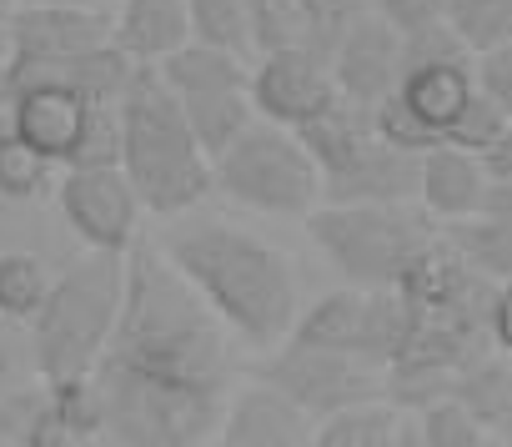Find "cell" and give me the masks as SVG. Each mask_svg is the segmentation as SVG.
<instances>
[{
  "label": "cell",
  "mask_w": 512,
  "mask_h": 447,
  "mask_svg": "<svg viewBox=\"0 0 512 447\" xmlns=\"http://www.w3.org/2000/svg\"><path fill=\"white\" fill-rule=\"evenodd\" d=\"M16 6H21V0H0V46H6V26H11Z\"/></svg>",
  "instance_id": "obj_35"
},
{
  "label": "cell",
  "mask_w": 512,
  "mask_h": 447,
  "mask_svg": "<svg viewBox=\"0 0 512 447\" xmlns=\"http://www.w3.org/2000/svg\"><path fill=\"white\" fill-rule=\"evenodd\" d=\"M51 267L36 257V252H16L6 247L0 252V317L6 322H31L41 312V302L51 297Z\"/></svg>",
  "instance_id": "obj_21"
},
{
  "label": "cell",
  "mask_w": 512,
  "mask_h": 447,
  "mask_svg": "<svg viewBox=\"0 0 512 447\" xmlns=\"http://www.w3.org/2000/svg\"><path fill=\"white\" fill-rule=\"evenodd\" d=\"M372 11L392 26V31H422L432 21H447V0H372Z\"/></svg>",
  "instance_id": "obj_31"
},
{
  "label": "cell",
  "mask_w": 512,
  "mask_h": 447,
  "mask_svg": "<svg viewBox=\"0 0 512 447\" xmlns=\"http://www.w3.org/2000/svg\"><path fill=\"white\" fill-rule=\"evenodd\" d=\"M412 432H417V447H487L492 442V432L452 392L412 412Z\"/></svg>",
  "instance_id": "obj_23"
},
{
  "label": "cell",
  "mask_w": 512,
  "mask_h": 447,
  "mask_svg": "<svg viewBox=\"0 0 512 447\" xmlns=\"http://www.w3.org/2000/svg\"><path fill=\"white\" fill-rule=\"evenodd\" d=\"M297 6L307 11V26H312V46L332 61V46H337V36L357 21V16H367L372 11V0H297Z\"/></svg>",
  "instance_id": "obj_29"
},
{
  "label": "cell",
  "mask_w": 512,
  "mask_h": 447,
  "mask_svg": "<svg viewBox=\"0 0 512 447\" xmlns=\"http://www.w3.org/2000/svg\"><path fill=\"white\" fill-rule=\"evenodd\" d=\"M472 76H477V91L497 101V111L512 121V41L492 46V51H477L472 56Z\"/></svg>",
  "instance_id": "obj_30"
},
{
  "label": "cell",
  "mask_w": 512,
  "mask_h": 447,
  "mask_svg": "<svg viewBox=\"0 0 512 447\" xmlns=\"http://www.w3.org/2000/svg\"><path fill=\"white\" fill-rule=\"evenodd\" d=\"M186 21H191V41L256 61V41H251V21L241 0H186Z\"/></svg>",
  "instance_id": "obj_22"
},
{
  "label": "cell",
  "mask_w": 512,
  "mask_h": 447,
  "mask_svg": "<svg viewBox=\"0 0 512 447\" xmlns=\"http://www.w3.org/2000/svg\"><path fill=\"white\" fill-rule=\"evenodd\" d=\"M11 81V66H6V51H0V86H6Z\"/></svg>",
  "instance_id": "obj_36"
},
{
  "label": "cell",
  "mask_w": 512,
  "mask_h": 447,
  "mask_svg": "<svg viewBox=\"0 0 512 447\" xmlns=\"http://www.w3.org/2000/svg\"><path fill=\"white\" fill-rule=\"evenodd\" d=\"M186 41H191L186 0H116V11H111V46L126 51L136 66H161Z\"/></svg>",
  "instance_id": "obj_16"
},
{
  "label": "cell",
  "mask_w": 512,
  "mask_h": 447,
  "mask_svg": "<svg viewBox=\"0 0 512 447\" xmlns=\"http://www.w3.org/2000/svg\"><path fill=\"white\" fill-rule=\"evenodd\" d=\"M482 166H487V176L492 181H512V121L502 126V136L482 151Z\"/></svg>",
  "instance_id": "obj_32"
},
{
  "label": "cell",
  "mask_w": 512,
  "mask_h": 447,
  "mask_svg": "<svg viewBox=\"0 0 512 447\" xmlns=\"http://www.w3.org/2000/svg\"><path fill=\"white\" fill-rule=\"evenodd\" d=\"M452 397L492 432V442L507 437L512 432V352L507 347H492L477 362H467L452 377Z\"/></svg>",
  "instance_id": "obj_20"
},
{
  "label": "cell",
  "mask_w": 512,
  "mask_h": 447,
  "mask_svg": "<svg viewBox=\"0 0 512 447\" xmlns=\"http://www.w3.org/2000/svg\"><path fill=\"white\" fill-rule=\"evenodd\" d=\"M477 91V76H472V61H432V66H407L402 81H397V101L437 136L447 141L452 121L462 116V106L472 101Z\"/></svg>",
  "instance_id": "obj_17"
},
{
  "label": "cell",
  "mask_w": 512,
  "mask_h": 447,
  "mask_svg": "<svg viewBox=\"0 0 512 447\" xmlns=\"http://www.w3.org/2000/svg\"><path fill=\"white\" fill-rule=\"evenodd\" d=\"M16 116H21V96L6 81V86H0V141H16Z\"/></svg>",
  "instance_id": "obj_34"
},
{
  "label": "cell",
  "mask_w": 512,
  "mask_h": 447,
  "mask_svg": "<svg viewBox=\"0 0 512 447\" xmlns=\"http://www.w3.org/2000/svg\"><path fill=\"white\" fill-rule=\"evenodd\" d=\"M447 26L467 41V51H492L512 41V0H447Z\"/></svg>",
  "instance_id": "obj_25"
},
{
  "label": "cell",
  "mask_w": 512,
  "mask_h": 447,
  "mask_svg": "<svg viewBox=\"0 0 512 447\" xmlns=\"http://www.w3.org/2000/svg\"><path fill=\"white\" fill-rule=\"evenodd\" d=\"M312 432H317V417L307 407H297L267 377H256L251 387L226 397L216 442H226V447H302V442H312Z\"/></svg>",
  "instance_id": "obj_13"
},
{
  "label": "cell",
  "mask_w": 512,
  "mask_h": 447,
  "mask_svg": "<svg viewBox=\"0 0 512 447\" xmlns=\"http://www.w3.org/2000/svg\"><path fill=\"white\" fill-rule=\"evenodd\" d=\"M161 252L241 347L272 352L292 337L302 312L297 272L272 242L231 221H191L161 242Z\"/></svg>",
  "instance_id": "obj_2"
},
{
  "label": "cell",
  "mask_w": 512,
  "mask_h": 447,
  "mask_svg": "<svg viewBox=\"0 0 512 447\" xmlns=\"http://www.w3.org/2000/svg\"><path fill=\"white\" fill-rule=\"evenodd\" d=\"M432 61H472L467 41H462L447 21H432V26L402 36V71H407V66H432Z\"/></svg>",
  "instance_id": "obj_28"
},
{
  "label": "cell",
  "mask_w": 512,
  "mask_h": 447,
  "mask_svg": "<svg viewBox=\"0 0 512 447\" xmlns=\"http://www.w3.org/2000/svg\"><path fill=\"white\" fill-rule=\"evenodd\" d=\"M332 101H337L332 61L312 46H287V51H267L251 61V106L262 121L302 131Z\"/></svg>",
  "instance_id": "obj_11"
},
{
  "label": "cell",
  "mask_w": 512,
  "mask_h": 447,
  "mask_svg": "<svg viewBox=\"0 0 512 447\" xmlns=\"http://www.w3.org/2000/svg\"><path fill=\"white\" fill-rule=\"evenodd\" d=\"M126 297V252H96L76 257L56 282L41 312L26 322L31 327V367L46 382L66 377H91Z\"/></svg>",
  "instance_id": "obj_4"
},
{
  "label": "cell",
  "mask_w": 512,
  "mask_h": 447,
  "mask_svg": "<svg viewBox=\"0 0 512 447\" xmlns=\"http://www.w3.org/2000/svg\"><path fill=\"white\" fill-rule=\"evenodd\" d=\"M297 136L322 171V201H417L422 156L382 141L372 106L337 96Z\"/></svg>",
  "instance_id": "obj_6"
},
{
  "label": "cell",
  "mask_w": 512,
  "mask_h": 447,
  "mask_svg": "<svg viewBox=\"0 0 512 447\" xmlns=\"http://www.w3.org/2000/svg\"><path fill=\"white\" fill-rule=\"evenodd\" d=\"M16 96H21L16 141L41 151L51 166H71L81 151V136L91 126L96 101L81 96L76 86H61V81H26V86H16Z\"/></svg>",
  "instance_id": "obj_14"
},
{
  "label": "cell",
  "mask_w": 512,
  "mask_h": 447,
  "mask_svg": "<svg viewBox=\"0 0 512 447\" xmlns=\"http://www.w3.org/2000/svg\"><path fill=\"white\" fill-rule=\"evenodd\" d=\"M256 377H267L272 387H282L297 407H307L317 422L347 402H367L382 397V367L357 357V352H327V347H302V342H282L256 362Z\"/></svg>",
  "instance_id": "obj_8"
},
{
  "label": "cell",
  "mask_w": 512,
  "mask_h": 447,
  "mask_svg": "<svg viewBox=\"0 0 512 447\" xmlns=\"http://www.w3.org/2000/svg\"><path fill=\"white\" fill-rule=\"evenodd\" d=\"M121 171L151 216H181L216 191L211 156L196 146L181 101L156 66H136L121 91Z\"/></svg>",
  "instance_id": "obj_3"
},
{
  "label": "cell",
  "mask_w": 512,
  "mask_h": 447,
  "mask_svg": "<svg viewBox=\"0 0 512 447\" xmlns=\"http://www.w3.org/2000/svg\"><path fill=\"white\" fill-rule=\"evenodd\" d=\"M0 146H6V141H0Z\"/></svg>",
  "instance_id": "obj_37"
},
{
  "label": "cell",
  "mask_w": 512,
  "mask_h": 447,
  "mask_svg": "<svg viewBox=\"0 0 512 447\" xmlns=\"http://www.w3.org/2000/svg\"><path fill=\"white\" fill-rule=\"evenodd\" d=\"M56 206L81 247L131 252L141 242V196L121 166H61Z\"/></svg>",
  "instance_id": "obj_10"
},
{
  "label": "cell",
  "mask_w": 512,
  "mask_h": 447,
  "mask_svg": "<svg viewBox=\"0 0 512 447\" xmlns=\"http://www.w3.org/2000/svg\"><path fill=\"white\" fill-rule=\"evenodd\" d=\"M176 96V91H171ZM181 116L196 136V146L216 161L251 121H256V106H251V81H236V86H201V91H181Z\"/></svg>",
  "instance_id": "obj_19"
},
{
  "label": "cell",
  "mask_w": 512,
  "mask_h": 447,
  "mask_svg": "<svg viewBox=\"0 0 512 447\" xmlns=\"http://www.w3.org/2000/svg\"><path fill=\"white\" fill-rule=\"evenodd\" d=\"M307 232L352 287H397L442 227L422 201H317Z\"/></svg>",
  "instance_id": "obj_5"
},
{
  "label": "cell",
  "mask_w": 512,
  "mask_h": 447,
  "mask_svg": "<svg viewBox=\"0 0 512 447\" xmlns=\"http://www.w3.org/2000/svg\"><path fill=\"white\" fill-rule=\"evenodd\" d=\"M492 337H497V347L512 352V277L497 287V302H492Z\"/></svg>",
  "instance_id": "obj_33"
},
{
  "label": "cell",
  "mask_w": 512,
  "mask_h": 447,
  "mask_svg": "<svg viewBox=\"0 0 512 447\" xmlns=\"http://www.w3.org/2000/svg\"><path fill=\"white\" fill-rule=\"evenodd\" d=\"M502 126H507V116L497 111V101L492 96H482V91H472V101L462 106V116L452 121V131H447V141L452 146H462V151H487L497 136H502Z\"/></svg>",
  "instance_id": "obj_27"
},
{
  "label": "cell",
  "mask_w": 512,
  "mask_h": 447,
  "mask_svg": "<svg viewBox=\"0 0 512 447\" xmlns=\"http://www.w3.org/2000/svg\"><path fill=\"white\" fill-rule=\"evenodd\" d=\"M111 41V11L101 0H21L6 26V66L11 76L71 61Z\"/></svg>",
  "instance_id": "obj_9"
},
{
  "label": "cell",
  "mask_w": 512,
  "mask_h": 447,
  "mask_svg": "<svg viewBox=\"0 0 512 447\" xmlns=\"http://www.w3.org/2000/svg\"><path fill=\"white\" fill-rule=\"evenodd\" d=\"M487 166L477 151H462L452 141L422 151V176H417V201L437 216V221H462V216H477L482 201H487Z\"/></svg>",
  "instance_id": "obj_15"
},
{
  "label": "cell",
  "mask_w": 512,
  "mask_h": 447,
  "mask_svg": "<svg viewBox=\"0 0 512 447\" xmlns=\"http://www.w3.org/2000/svg\"><path fill=\"white\" fill-rule=\"evenodd\" d=\"M51 186H56V166L41 151H31L26 141L0 146V201H36Z\"/></svg>",
  "instance_id": "obj_26"
},
{
  "label": "cell",
  "mask_w": 512,
  "mask_h": 447,
  "mask_svg": "<svg viewBox=\"0 0 512 447\" xmlns=\"http://www.w3.org/2000/svg\"><path fill=\"white\" fill-rule=\"evenodd\" d=\"M332 81L337 96L357 106H377L402 81V31H392L377 11L357 16L332 46Z\"/></svg>",
  "instance_id": "obj_12"
},
{
  "label": "cell",
  "mask_w": 512,
  "mask_h": 447,
  "mask_svg": "<svg viewBox=\"0 0 512 447\" xmlns=\"http://www.w3.org/2000/svg\"><path fill=\"white\" fill-rule=\"evenodd\" d=\"M241 6H246V21H251L256 56L287 51V46H312V26H307V11L297 0H241Z\"/></svg>",
  "instance_id": "obj_24"
},
{
  "label": "cell",
  "mask_w": 512,
  "mask_h": 447,
  "mask_svg": "<svg viewBox=\"0 0 512 447\" xmlns=\"http://www.w3.org/2000/svg\"><path fill=\"white\" fill-rule=\"evenodd\" d=\"M412 412H402L387 397H367V402H347L337 412H327L312 432V447H412Z\"/></svg>",
  "instance_id": "obj_18"
},
{
  "label": "cell",
  "mask_w": 512,
  "mask_h": 447,
  "mask_svg": "<svg viewBox=\"0 0 512 447\" xmlns=\"http://www.w3.org/2000/svg\"><path fill=\"white\" fill-rule=\"evenodd\" d=\"M216 191L262 216H307L322 201V171L292 126L256 116L216 161Z\"/></svg>",
  "instance_id": "obj_7"
},
{
  "label": "cell",
  "mask_w": 512,
  "mask_h": 447,
  "mask_svg": "<svg viewBox=\"0 0 512 447\" xmlns=\"http://www.w3.org/2000/svg\"><path fill=\"white\" fill-rule=\"evenodd\" d=\"M101 397V442L196 447L211 442L231 392L226 327L161 247L126 252V297L116 332L91 372Z\"/></svg>",
  "instance_id": "obj_1"
}]
</instances>
